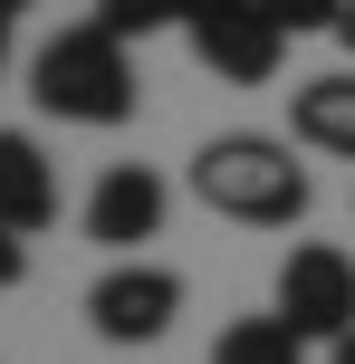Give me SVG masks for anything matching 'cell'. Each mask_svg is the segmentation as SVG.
Masks as SVG:
<instances>
[{
	"label": "cell",
	"instance_id": "obj_1",
	"mask_svg": "<svg viewBox=\"0 0 355 364\" xmlns=\"http://www.w3.org/2000/svg\"><path fill=\"white\" fill-rule=\"evenodd\" d=\"M192 192H202V211L240 220V230H298L307 201H317V182L307 164L288 154V134H211L202 154H192Z\"/></svg>",
	"mask_w": 355,
	"mask_h": 364
},
{
	"label": "cell",
	"instance_id": "obj_2",
	"mask_svg": "<svg viewBox=\"0 0 355 364\" xmlns=\"http://www.w3.org/2000/svg\"><path fill=\"white\" fill-rule=\"evenodd\" d=\"M29 106L58 125H125L134 115V58L106 19H77L29 58Z\"/></svg>",
	"mask_w": 355,
	"mask_h": 364
},
{
	"label": "cell",
	"instance_id": "obj_3",
	"mask_svg": "<svg viewBox=\"0 0 355 364\" xmlns=\"http://www.w3.org/2000/svg\"><path fill=\"white\" fill-rule=\"evenodd\" d=\"M183 38L231 87H269L279 58H288V29L269 19V0H183Z\"/></svg>",
	"mask_w": 355,
	"mask_h": 364
},
{
	"label": "cell",
	"instance_id": "obj_4",
	"mask_svg": "<svg viewBox=\"0 0 355 364\" xmlns=\"http://www.w3.org/2000/svg\"><path fill=\"white\" fill-rule=\"evenodd\" d=\"M279 316L307 336V346L355 336V259L337 240H298V250L279 259Z\"/></svg>",
	"mask_w": 355,
	"mask_h": 364
},
{
	"label": "cell",
	"instance_id": "obj_5",
	"mask_svg": "<svg viewBox=\"0 0 355 364\" xmlns=\"http://www.w3.org/2000/svg\"><path fill=\"white\" fill-rule=\"evenodd\" d=\"M173 316H183V278L154 269V259H115L87 288V326L106 336V346H154Z\"/></svg>",
	"mask_w": 355,
	"mask_h": 364
},
{
	"label": "cell",
	"instance_id": "obj_6",
	"mask_svg": "<svg viewBox=\"0 0 355 364\" xmlns=\"http://www.w3.org/2000/svg\"><path fill=\"white\" fill-rule=\"evenodd\" d=\"M164 211H173L164 173H154V164H115V173L87 192V240H96V250H134V240L164 230Z\"/></svg>",
	"mask_w": 355,
	"mask_h": 364
},
{
	"label": "cell",
	"instance_id": "obj_7",
	"mask_svg": "<svg viewBox=\"0 0 355 364\" xmlns=\"http://www.w3.org/2000/svg\"><path fill=\"white\" fill-rule=\"evenodd\" d=\"M288 134H298L307 154H337V164H355V68L307 77V87L288 96Z\"/></svg>",
	"mask_w": 355,
	"mask_h": 364
},
{
	"label": "cell",
	"instance_id": "obj_8",
	"mask_svg": "<svg viewBox=\"0 0 355 364\" xmlns=\"http://www.w3.org/2000/svg\"><path fill=\"white\" fill-rule=\"evenodd\" d=\"M58 220V173H48V154L29 144V134H10L0 125V230H48Z\"/></svg>",
	"mask_w": 355,
	"mask_h": 364
},
{
	"label": "cell",
	"instance_id": "obj_9",
	"mask_svg": "<svg viewBox=\"0 0 355 364\" xmlns=\"http://www.w3.org/2000/svg\"><path fill=\"white\" fill-rule=\"evenodd\" d=\"M211 364H307V336L288 326L279 307H269V316H240V326H221Z\"/></svg>",
	"mask_w": 355,
	"mask_h": 364
},
{
	"label": "cell",
	"instance_id": "obj_10",
	"mask_svg": "<svg viewBox=\"0 0 355 364\" xmlns=\"http://www.w3.org/2000/svg\"><path fill=\"white\" fill-rule=\"evenodd\" d=\"M115 38H154V29H183V0H96Z\"/></svg>",
	"mask_w": 355,
	"mask_h": 364
},
{
	"label": "cell",
	"instance_id": "obj_11",
	"mask_svg": "<svg viewBox=\"0 0 355 364\" xmlns=\"http://www.w3.org/2000/svg\"><path fill=\"white\" fill-rule=\"evenodd\" d=\"M269 19H279L288 38H307V29H337V19H346V0H269Z\"/></svg>",
	"mask_w": 355,
	"mask_h": 364
},
{
	"label": "cell",
	"instance_id": "obj_12",
	"mask_svg": "<svg viewBox=\"0 0 355 364\" xmlns=\"http://www.w3.org/2000/svg\"><path fill=\"white\" fill-rule=\"evenodd\" d=\"M19 278H29V240L0 230V288H19Z\"/></svg>",
	"mask_w": 355,
	"mask_h": 364
},
{
	"label": "cell",
	"instance_id": "obj_13",
	"mask_svg": "<svg viewBox=\"0 0 355 364\" xmlns=\"http://www.w3.org/2000/svg\"><path fill=\"white\" fill-rule=\"evenodd\" d=\"M337 38H346V58H355V0H346V19H337Z\"/></svg>",
	"mask_w": 355,
	"mask_h": 364
},
{
	"label": "cell",
	"instance_id": "obj_14",
	"mask_svg": "<svg viewBox=\"0 0 355 364\" xmlns=\"http://www.w3.org/2000/svg\"><path fill=\"white\" fill-rule=\"evenodd\" d=\"M0 77H10V10H0Z\"/></svg>",
	"mask_w": 355,
	"mask_h": 364
},
{
	"label": "cell",
	"instance_id": "obj_15",
	"mask_svg": "<svg viewBox=\"0 0 355 364\" xmlns=\"http://www.w3.org/2000/svg\"><path fill=\"white\" fill-rule=\"evenodd\" d=\"M337 364H355V336H337Z\"/></svg>",
	"mask_w": 355,
	"mask_h": 364
},
{
	"label": "cell",
	"instance_id": "obj_16",
	"mask_svg": "<svg viewBox=\"0 0 355 364\" xmlns=\"http://www.w3.org/2000/svg\"><path fill=\"white\" fill-rule=\"evenodd\" d=\"M0 10H10V19H19V10H29V0H0Z\"/></svg>",
	"mask_w": 355,
	"mask_h": 364
}]
</instances>
